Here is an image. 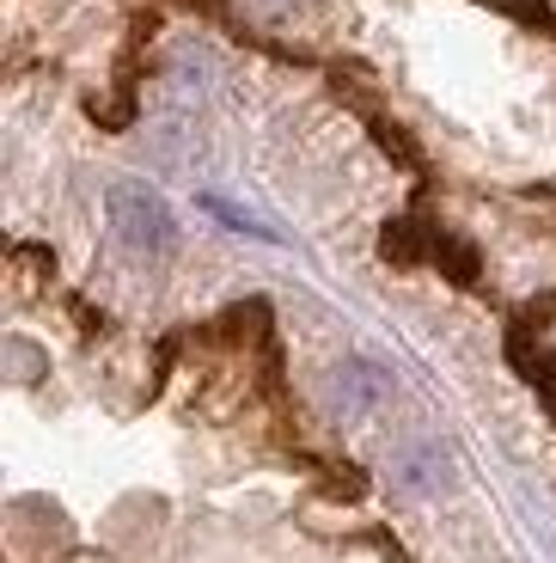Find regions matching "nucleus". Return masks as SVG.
I'll return each mask as SVG.
<instances>
[{"instance_id": "1", "label": "nucleus", "mask_w": 556, "mask_h": 563, "mask_svg": "<svg viewBox=\"0 0 556 563\" xmlns=\"http://www.w3.org/2000/svg\"><path fill=\"white\" fill-rule=\"evenodd\" d=\"M104 209H111V233L129 257H166L178 227H171V209L159 190H147L141 178H116L104 190Z\"/></svg>"}, {"instance_id": "2", "label": "nucleus", "mask_w": 556, "mask_h": 563, "mask_svg": "<svg viewBox=\"0 0 556 563\" xmlns=\"http://www.w3.org/2000/svg\"><path fill=\"white\" fill-rule=\"evenodd\" d=\"M319 398L336 422H367L391 405V374L379 362H367V355H343V362L324 374Z\"/></svg>"}, {"instance_id": "3", "label": "nucleus", "mask_w": 556, "mask_h": 563, "mask_svg": "<svg viewBox=\"0 0 556 563\" xmlns=\"http://www.w3.org/2000/svg\"><path fill=\"white\" fill-rule=\"evenodd\" d=\"M386 478L398 496H441L446 478H453V453H446L441 441H403V448L391 453Z\"/></svg>"}, {"instance_id": "4", "label": "nucleus", "mask_w": 556, "mask_h": 563, "mask_svg": "<svg viewBox=\"0 0 556 563\" xmlns=\"http://www.w3.org/2000/svg\"><path fill=\"white\" fill-rule=\"evenodd\" d=\"M257 25H269V31H288V25H300V19L319 7V0H238Z\"/></svg>"}, {"instance_id": "5", "label": "nucleus", "mask_w": 556, "mask_h": 563, "mask_svg": "<svg viewBox=\"0 0 556 563\" xmlns=\"http://www.w3.org/2000/svg\"><path fill=\"white\" fill-rule=\"evenodd\" d=\"M202 209H209V214H221V221H226V227H233V233H251V240H276V233H269V227H257V221H251V214H238V209H226V202H221V197H202Z\"/></svg>"}]
</instances>
